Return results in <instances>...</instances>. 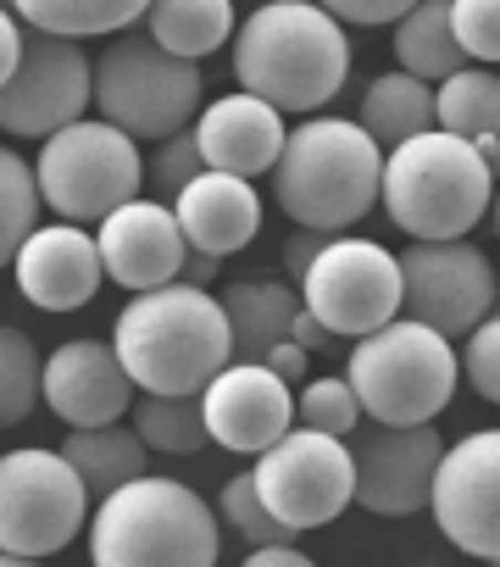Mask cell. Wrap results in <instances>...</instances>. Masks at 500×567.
I'll use <instances>...</instances> for the list:
<instances>
[{
  "instance_id": "27",
  "label": "cell",
  "mask_w": 500,
  "mask_h": 567,
  "mask_svg": "<svg viewBox=\"0 0 500 567\" xmlns=\"http://www.w3.org/2000/svg\"><path fill=\"white\" fill-rule=\"evenodd\" d=\"M395 56H400V73L417 79V84H445L467 68V56L456 45V29H450V0H423V7H412L400 18Z\"/></svg>"
},
{
  "instance_id": "13",
  "label": "cell",
  "mask_w": 500,
  "mask_h": 567,
  "mask_svg": "<svg viewBox=\"0 0 500 567\" xmlns=\"http://www.w3.org/2000/svg\"><path fill=\"white\" fill-rule=\"evenodd\" d=\"M84 106H95V62L84 56V45L23 29V62L0 90V128L23 140H51L84 123Z\"/></svg>"
},
{
  "instance_id": "36",
  "label": "cell",
  "mask_w": 500,
  "mask_h": 567,
  "mask_svg": "<svg viewBox=\"0 0 500 567\" xmlns=\"http://www.w3.org/2000/svg\"><path fill=\"white\" fill-rule=\"evenodd\" d=\"M456 362H461L472 395H483V401L500 406V312H489V318L467 334V346H461Z\"/></svg>"
},
{
  "instance_id": "32",
  "label": "cell",
  "mask_w": 500,
  "mask_h": 567,
  "mask_svg": "<svg viewBox=\"0 0 500 567\" xmlns=\"http://www.w3.org/2000/svg\"><path fill=\"white\" fill-rule=\"evenodd\" d=\"M217 506H222V523L239 528L250 550H257V545H295V528H284V523L262 506V495H257V484H250V473L228 478Z\"/></svg>"
},
{
  "instance_id": "7",
  "label": "cell",
  "mask_w": 500,
  "mask_h": 567,
  "mask_svg": "<svg viewBox=\"0 0 500 567\" xmlns=\"http://www.w3.org/2000/svg\"><path fill=\"white\" fill-rule=\"evenodd\" d=\"M206 79L195 62L167 56L145 29H128L117 40L101 45L95 56V106L101 123H112L117 134L139 140H173L184 128H195Z\"/></svg>"
},
{
  "instance_id": "44",
  "label": "cell",
  "mask_w": 500,
  "mask_h": 567,
  "mask_svg": "<svg viewBox=\"0 0 500 567\" xmlns=\"http://www.w3.org/2000/svg\"><path fill=\"white\" fill-rule=\"evenodd\" d=\"M0 567H40V561H29V556H7V550H0Z\"/></svg>"
},
{
  "instance_id": "12",
  "label": "cell",
  "mask_w": 500,
  "mask_h": 567,
  "mask_svg": "<svg viewBox=\"0 0 500 567\" xmlns=\"http://www.w3.org/2000/svg\"><path fill=\"white\" fill-rule=\"evenodd\" d=\"M262 506L284 523V528H323L334 523L351 501H356V462L345 451V440L312 434V429H290L273 451L257 456L250 467Z\"/></svg>"
},
{
  "instance_id": "2",
  "label": "cell",
  "mask_w": 500,
  "mask_h": 567,
  "mask_svg": "<svg viewBox=\"0 0 500 567\" xmlns=\"http://www.w3.org/2000/svg\"><path fill=\"white\" fill-rule=\"evenodd\" d=\"M112 351L139 395H200L233 362V334L217 296L167 284L117 312Z\"/></svg>"
},
{
  "instance_id": "40",
  "label": "cell",
  "mask_w": 500,
  "mask_h": 567,
  "mask_svg": "<svg viewBox=\"0 0 500 567\" xmlns=\"http://www.w3.org/2000/svg\"><path fill=\"white\" fill-rule=\"evenodd\" d=\"M262 368H268V373H279V379H284L290 390H295V384H306V351H301L295 340L273 346V351L262 357Z\"/></svg>"
},
{
  "instance_id": "39",
  "label": "cell",
  "mask_w": 500,
  "mask_h": 567,
  "mask_svg": "<svg viewBox=\"0 0 500 567\" xmlns=\"http://www.w3.org/2000/svg\"><path fill=\"white\" fill-rule=\"evenodd\" d=\"M18 62H23V23L12 18V7H0V90L12 84Z\"/></svg>"
},
{
  "instance_id": "19",
  "label": "cell",
  "mask_w": 500,
  "mask_h": 567,
  "mask_svg": "<svg viewBox=\"0 0 500 567\" xmlns=\"http://www.w3.org/2000/svg\"><path fill=\"white\" fill-rule=\"evenodd\" d=\"M18 272V290L40 307V312H79L95 301L101 290V250H95V234L73 228V223H45L29 234V245L18 250L12 261Z\"/></svg>"
},
{
  "instance_id": "37",
  "label": "cell",
  "mask_w": 500,
  "mask_h": 567,
  "mask_svg": "<svg viewBox=\"0 0 500 567\" xmlns=\"http://www.w3.org/2000/svg\"><path fill=\"white\" fill-rule=\"evenodd\" d=\"M323 12H329L340 29H345V23H351V29H384V23L400 29V18H406L412 7H406V0H329Z\"/></svg>"
},
{
  "instance_id": "16",
  "label": "cell",
  "mask_w": 500,
  "mask_h": 567,
  "mask_svg": "<svg viewBox=\"0 0 500 567\" xmlns=\"http://www.w3.org/2000/svg\"><path fill=\"white\" fill-rule=\"evenodd\" d=\"M356 506L373 517H412L434 495V473L445 462V440L434 423L423 429H373L356 451Z\"/></svg>"
},
{
  "instance_id": "15",
  "label": "cell",
  "mask_w": 500,
  "mask_h": 567,
  "mask_svg": "<svg viewBox=\"0 0 500 567\" xmlns=\"http://www.w3.org/2000/svg\"><path fill=\"white\" fill-rule=\"evenodd\" d=\"M200 412H206V434L222 451L262 456L295 429V390L262 362H228L200 390Z\"/></svg>"
},
{
  "instance_id": "18",
  "label": "cell",
  "mask_w": 500,
  "mask_h": 567,
  "mask_svg": "<svg viewBox=\"0 0 500 567\" xmlns=\"http://www.w3.org/2000/svg\"><path fill=\"white\" fill-rule=\"evenodd\" d=\"M45 406L67 429H112L139 401L134 379L123 373L106 340H67L45 357Z\"/></svg>"
},
{
  "instance_id": "1",
  "label": "cell",
  "mask_w": 500,
  "mask_h": 567,
  "mask_svg": "<svg viewBox=\"0 0 500 567\" xmlns=\"http://www.w3.org/2000/svg\"><path fill=\"white\" fill-rule=\"evenodd\" d=\"M351 40L345 29L306 0H273L244 12L233 29V84L250 101L284 112H317L345 90Z\"/></svg>"
},
{
  "instance_id": "8",
  "label": "cell",
  "mask_w": 500,
  "mask_h": 567,
  "mask_svg": "<svg viewBox=\"0 0 500 567\" xmlns=\"http://www.w3.org/2000/svg\"><path fill=\"white\" fill-rule=\"evenodd\" d=\"M34 178H40V200L56 217H67L73 228H84V223L101 228L112 212L139 200L145 156L112 123H90L84 117V123H73V128L45 140V151L34 162Z\"/></svg>"
},
{
  "instance_id": "14",
  "label": "cell",
  "mask_w": 500,
  "mask_h": 567,
  "mask_svg": "<svg viewBox=\"0 0 500 567\" xmlns=\"http://www.w3.org/2000/svg\"><path fill=\"white\" fill-rule=\"evenodd\" d=\"M428 506H434L439 534L456 550L478 561H500V429L445 445Z\"/></svg>"
},
{
  "instance_id": "24",
  "label": "cell",
  "mask_w": 500,
  "mask_h": 567,
  "mask_svg": "<svg viewBox=\"0 0 500 567\" xmlns=\"http://www.w3.org/2000/svg\"><path fill=\"white\" fill-rule=\"evenodd\" d=\"M233 29H239V12L228 0H156L145 12V34L178 56V62H195L211 56L217 45H233Z\"/></svg>"
},
{
  "instance_id": "35",
  "label": "cell",
  "mask_w": 500,
  "mask_h": 567,
  "mask_svg": "<svg viewBox=\"0 0 500 567\" xmlns=\"http://www.w3.org/2000/svg\"><path fill=\"white\" fill-rule=\"evenodd\" d=\"M200 173H206V156H200V145H195V128H184V134L162 140V145H156V156L145 162V178H156V189H162V195H173V200H178Z\"/></svg>"
},
{
  "instance_id": "11",
  "label": "cell",
  "mask_w": 500,
  "mask_h": 567,
  "mask_svg": "<svg viewBox=\"0 0 500 567\" xmlns=\"http://www.w3.org/2000/svg\"><path fill=\"white\" fill-rule=\"evenodd\" d=\"M395 261H400V312L434 329L439 340H467L500 307L494 267L472 239L406 245Z\"/></svg>"
},
{
  "instance_id": "10",
  "label": "cell",
  "mask_w": 500,
  "mask_h": 567,
  "mask_svg": "<svg viewBox=\"0 0 500 567\" xmlns=\"http://www.w3.org/2000/svg\"><path fill=\"white\" fill-rule=\"evenodd\" d=\"M301 307L340 340H367L400 318V261L395 250L340 234L323 245L312 272L301 278Z\"/></svg>"
},
{
  "instance_id": "29",
  "label": "cell",
  "mask_w": 500,
  "mask_h": 567,
  "mask_svg": "<svg viewBox=\"0 0 500 567\" xmlns=\"http://www.w3.org/2000/svg\"><path fill=\"white\" fill-rule=\"evenodd\" d=\"M128 412H134V434L145 440V451L189 456V451H200V445L211 440V434H206L200 395H139Z\"/></svg>"
},
{
  "instance_id": "6",
  "label": "cell",
  "mask_w": 500,
  "mask_h": 567,
  "mask_svg": "<svg viewBox=\"0 0 500 567\" xmlns=\"http://www.w3.org/2000/svg\"><path fill=\"white\" fill-rule=\"evenodd\" d=\"M461 362L450 351V340H439L434 329L395 318L378 334L356 340L351 351V395L362 406V417H373L378 429H423L434 423L450 395H456Z\"/></svg>"
},
{
  "instance_id": "38",
  "label": "cell",
  "mask_w": 500,
  "mask_h": 567,
  "mask_svg": "<svg viewBox=\"0 0 500 567\" xmlns=\"http://www.w3.org/2000/svg\"><path fill=\"white\" fill-rule=\"evenodd\" d=\"M334 234H312V228H295L290 234V245H284V284H301L306 272H312V261L323 256V245H329Z\"/></svg>"
},
{
  "instance_id": "26",
  "label": "cell",
  "mask_w": 500,
  "mask_h": 567,
  "mask_svg": "<svg viewBox=\"0 0 500 567\" xmlns=\"http://www.w3.org/2000/svg\"><path fill=\"white\" fill-rule=\"evenodd\" d=\"M62 456L73 462V473L84 478V489L101 495V501H106L112 489L145 478V467H150L145 440H139L134 429H123V423H112V429H73V434L62 440Z\"/></svg>"
},
{
  "instance_id": "22",
  "label": "cell",
  "mask_w": 500,
  "mask_h": 567,
  "mask_svg": "<svg viewBox=\"0 0 500 567\" xmlns=\"http://www.w3.org/2000/svg\"><path fill=\"white\" fill-rule=\"evenodd\" d=\"M217 307H222L228 334H233V362H262L273 346L290 340L301 296L284 278H233V284H222Z\"/></svg>"
},
{
  "instance_id": "41",
  "label": "cell",
  "mask_w": 500,
  "mask_h": 567,
  "mask_svg": "<svg viewBox=\"0 0 500 567\" xmlns=\"http://www.w3.org/2000/svg\"><path fill=\"white\" fill-rule=\"evenodd\" d=\"M239 567H317V561H312V556H301L295 545H257Z\"/></svg>"
},
{
  "instance_id": "42",
  "label": "cell",
  "mask_w": 500,
  "mask_h": 567,
  "mask_svg": "<svg viewBox=\"0 0 500 567\" xmlns=\"http://www.w3.org/2000/svg\"><path fill=\"white\" fill-rule=\"evenodd\" d=\"M290 340H295V346H301V351L312 357V351H323V346H329L334 334H329V329H323V323H317V318H312L306 307H301V312H295V323H290Z\"/></svg>"
},
{
  "instance_id": "20",
  "label": "cell",
  "mask_w": 500,
  "mask_h": 567,
  "mask_svg": "<svg viewBox=\"0 0 500 567\" xmlns=\"http://www.w3.org/2000/svg\"><path fill=\"white\" fill-rule=\"evenodd\" d=\"M284 117L268 101H250V95H222L206 106V117L195 123V145L206 156V173H228V178H257L273 173L284 156Z\"/></svg>"
},
{
  "instance_id": "23",
  "label": "cell",
  "mask_w": 500,
  "mask_h": 567,
  "mask_svg": "<svg viewBox=\"0 0 500 567\" xmlns=\"http://www.w3.org/2000/svg\"><path fill=\"white\" fill-rule=\"evenodd\" d=\"M145 0H18L12 18L34 34H51V40H117L128 29L145 23Z\"/></svg>"
},
{
  "instance_id": "21",
  "label": "cell",
  "mask_w": 500,
  "mask_h": 567,
  "mask_svg": "<svg viewBox=\"0 0 500 567\" xmlns=\"http://www.w3.org/2000/svg\"><path fill=\"white\" fill-rule=\"evenodd\" d=\"M173 217L184 228V245L222 261L233 250H244L262 228V195L257 184L244 178H228V173H200L178 200H173Z\"/></svg>"
},
{
  "instance_id": "25",
  "label": "cell",
  "mask_w": 500,
  "mask_h": 567,
  "mask_svg": "<svg viewBox=\"0 0 500 567\" xmlns=\"http://www.w3.org/2000/svg\"><path fill=\"white\" fill-rule=\"evenodd\" d=\"M356 128L384 151H400L406 140L428 134L434 128V90L406 79V73H378L362 95V112H356Z\"/></svg>"
},
{
  "instance_id": "4",
  "label": "cell",
  "mask_w": 500,
  "mask_h": 567,
  "mask_svg": "<svg viewBox=\"0 0 500 567\" xmlns=\"http://www.w3.org/2000/svg\"><path fill=\"white\" fill-rule=\"evenodd\" d=\"M222 534L211 506L178 478H134L90 517L95 567H217Z\"/></svg>"
},
{
  "instance_id": "45",
  "label": "cell",
  "mask_w": 500,
  "mask_h": 567,
  "mask_svg": "<svg viewBox=\"0 0 500 567\" xmlns=\"http://www.w3.org/2000/svg\"><path fill=\"white\" fill-rule=\"evenodd\" d=\"M494 228H500V189H494Z\"/></svg>"
},
{
  "instance_id": "34",
  "label": "cell",
  "mask_w": 500,
  "mask_h": 567,
  "mask_svg": "<svg viewBox=\"0 0 500 567\" xmlns=\"http://www.w3.org/2000/svg\"><path fill=\"white\" fill-rule=\"evenodd\" d=\"M450 29L467 68L500 62V0H450Z\"/></svg>"
},
{
  "instance_id": "33",
  "label": "cell",
  "mask_w": 500,
  "mask_h": 567,
  "mask_svg": "<svg viewBox=\"0 0 500 567\" xmlns=\"http://www.w3.org/2000/svg\"><path fill=\"white\" fill-rule=\"evenodd\" d=\"M295 417H301V429H312V434L345 440V434L362 423V406H356V395H351L345 379H312V384L301 390V401H295Z\"/></svg>"
},
{
  "instance_id": "30",
  "label": "cell",
  "mask_w": 500,
  "mask_h": 567,
  "mask_svg": "<svg viewBox=\"0 0 500 567\" xmlns=\"http://www.w3.org/2000/svg\"><path fill=\"white\" fill-rule=\"evenodd\" d=\"M40 390H45V357H40V346L23 329L0 323V429H18L34 412V401H45Z\"/></svg>"
},
{
  "instance_id": "31",
  "label": "cell",
  "mask_w": 500,
  "mask_h": 567,
  "mask_svg": "<svg viewBox=\"0 0 500 567\" xmlns=\"http://www.w3.org/2000/svg\"><path fill=\"white\" fill-rule=\"evenodd\" d=\"M40 178L12 145H0V267H12L29 234L40 228Z\"/></svg>"
},
{
  "instance_id": "28",
  "label": "cell",
  "mask_w": 500,
  "mask_h": 567,
  "mask_svg": "<svg viewBox=\"0 0 500 567\" xmlns=\"http://www.w3.org/2000/svg\"><path fill=\"white\" fill-rule=\"evenodd\" d=\"M434 128L456 140H500V73L461 68L434 90Z\"/></svg>"
},
{
  "instance_id": "17",
  "label": "cell",
  "mask_w": 500,
  "mask_h": 567,
  "mask_svg": "<svg viewBox=\"0 0 500 567\" xmlns=\"http://www.w3.org/2000/svg\"><path fill=\"white\" fill-rule=\"evenodd\" d=\"M95 250H101L106 278H117L123 290H134V296H150V290L178 284V272L189 261L184 228H178L167 200H128L123 212H112L95 228Z\"/></svg>"
},
{
  "instance_id": "43",
  "label": "cell",
  "mask_w": 500,
  "mask_h": 567,
  "mask_svg": "<svg viewBox=\"0 0 500 567\" xmlns=\"http://www.w3.org/2000/svg\"><path fill=\"white\" fill-rule=\"evenodd\" d=\"M211 278H217V261H211V256H200V250H189V261H184L178 284H189V290H206Z\"/></svg>"
},
{
  "instance_id": "9",
  "label": "cell",
  "mask_w": 500,
  "mask_h": 567,
  "mask_svg": "<svg viewBox=\"0 0 500 567\" xmlns=\"http://www.w3.org/2000/svg\"><path fill=\"white\" fill-rule=\"evenodd\" d=\"M90 523V489L62 451H7L0 456V550L56 556Z\"/></svg>"
},
{
  "instance_id": "46",
  "label": "cell",
  "mask_w": 500,
  "mask_h": 567,
  "mask_svg": "<svg viewBox=\"0 0 500 567\" xmlns=\"http://www.w3.org/2000/svg\"><path fill=\"white\" fill-rule=\"evenodd\" d=\"M483 567H500V561H483Z\"/></svg>"
},
{
  "instance_id": "5",
  "label": "cell",
  "mask_w": 500,
  "mask_h": 567,
  "mask_svg": "<svg viewBox=\"0 0 500 567\" xmlns=\"http://www.w3.org/2000/svg\"><path fill=\"white\" fill-rule=\"evenodd\" d=\"M384 212L412 245H445L467 239L472 223L494 206V173L483 156L456 134H417L384 162Z\"/></svg>"
},
{
  "instance_id": "3",
  "label": "cell",
  "mask_w": 500,
  "mask_h": 567,
  "mask_svg": "<svg viewBox=\"0 0 500 567\" xmlns=\"http://www.w3.org/2000/svg\"><path fill=\"white\" fill-rule=\"evenodd\" d=\"M384 195V151L345 117H312L290 128L273 167V200L295 228L351 234Z\"/></svg>"
}]
</instances>
